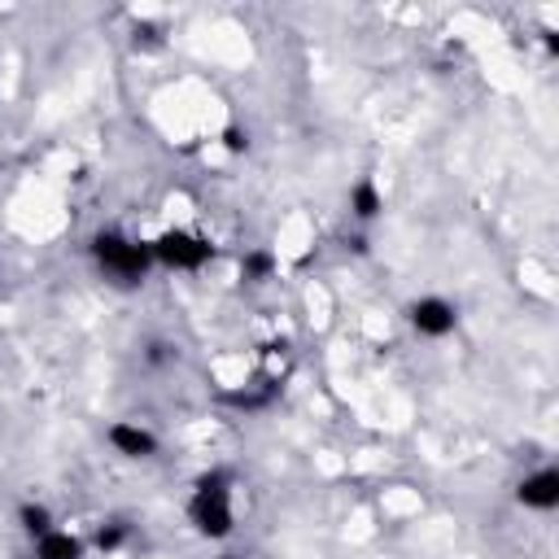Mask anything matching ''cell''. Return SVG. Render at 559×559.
I'll use <instances>...</instances> for the list:
<instances>
[{"label":"cell","mask_w":559,"mask_h":559,"mask_svg":"<svg viewBox=\"0 0 559 559\" xmlns=\"http://www.w3.org/2000/svg\"><path fill=\"white\" fill-rule=\"evenodd\" d=\"M515 498L528 511H555L559 507V467H537L533 476H524Z\"/></svg>","instance_id":"cell-5"},{"label":"cell","mask_w":559,"mask_h":559,"mask_svg":"<svg viewBox=\"0 0 559 559\" xmlns=\"http://www.w3.org/2000/svg\"><path fill=\"white\" fill-rule=\"evenodd\" d=\"M17 524H22V533L26 537H44V533H52V511L44 507V502H22L17 507Z\"/></svg>","instance_id":"cell-9"},{"label":"cell","mask_w":559,"mask_h":559,"mask_svg":"<svg viewBox=\"0 0 559 559\" xmlns=\"http://www.w3.org/2000/svg\"><path fill=\"white\" fill-rule=\"evenodd\" d=\"M92 258L118 284H140L148 275V266H153V249L144 240L122 236V231H96L92 236Z\"/></svg>","instance_id":"cell-2"},{"label":"cell","mask_w":559,"mask_h":559,"mask_svg":"<svg viewBox=\"0 0 559 559\" xmlns=\"http://www.w3.org/2000/svg\"><path fill=\"white\" fill-rule=\"evenodd\" d=\"M218 559H231V555H218Z\"/></svg>","instance_id":"cell-14"},{"label":"cell","mask_w":559,"mask_h":559,"mask_svg":"<svg viewBox=\"0 0 559 559\" xmlns=\"http://www.w3.org/2000/svg\"><path fill=\"white\" fill-rule=\"evenodd\" d=\"M223 148H227V153H245V148H249V131L227 127V131H223Z\"/></svg>","instance_id":"cell-12"},{"label":"cell","mask_w":559,"mask_h":559,"mask_svg":"<svg viewBox=\"0 0 559 559\" xmlns=\"http://www.w3.org/2000/svg\"><path fill=\"white\" fill-rule=\"evenodd\" d=\"M271 271H275V253H271V249H249V253L240 258V275H245L249 284H262Z\"/></svg>","instance_id":"cell-10"},{"label":"cell","mask_w":559,"mask_h":559,"mask_svg":"<svg viewBox=\"0 0 559 559\" xmlns=\"http://www.w3.org/2000/svg\"><path fill=\"white\" fill-rule=\"evenodd\" d=\"M380 210H384L380 188H376L371 179H358V183L349 188V214H354V218H362V223H371Z\"/></svg>","instance_id":"cell-8"},{"label":"cell","mask_w":559,"mask_h":559,"mask_svg":"<svg viewBox=\"0 0 559 559\" xmlns=\"http://www.w3.org/2000/svg\"><path fill=\"white\" fill-rule=\"evenodd\" d=\"M166 358H170V345H162V341L148 345V362H166Z\"/></svg>","instance_id":"cell-13"},{"label":"cell","mask_w":559,"mask_h":559,"mask_svg":"<svg viewBox=\"0 0 559 559\" xmlns=\"http://www.w3.org/2000/svg\"><path fill=\"white\" fill-rule=\"evenodd\" d=\"M188 520H192V528H197L201 537H210V542L231 537L236 511H231V476H227V472L214 467V472L197 476L192 498H188Z\"/></svg>","instance_id":"cell-1"},{"label":"cell","mask_w":559,"mask_h":559,"mask_svg":"<svg viewBox=\"0 0 559 559\" xmlns=\"http://www.w3.org/2000/svg\"><path fill=\"white\" fill-rule=\"evenodd\" d=\"M122 542H127V524H122V520H109V524H100V528H96V537H92V546H96L100 555L118 550Z\"/></svg>","instance_id":"cell-11"},{"label":"cell","mask_w":559,"mask_h":559,"mask_svg":"<svg viewBox=\"0 0 559 559\" xmlns=\"http://www.w3.org/2000/svg\"><path fill=\"white\" fill-rule=\"evenodd\" d=\"M454 323H459V314H454V306L445 297H419V301H411V328L419 336H450Z\"/></svg>","instance_id":"cell-4"},{"label":"cell","mask_w":559,"mask_h":559,"mask_svg":"<svg viewBox=\"0 0 559 559\" xmlns=\"http://www.w3.org/2000/svg\"><path fill=\"white\" fill-rule=\"evenodd\" d=\"M35 559H83V542L66 528H52L35 542Z\"/></svg>","instance_id":"cell-7"},{"label":"cell","mask_w":559,"mask_h":559,"mask_svg":"<svg viewBox=\"0 0 559 559\" xmlns=\"http://www.w3.org/2000/svg\"><path fill=\"white\" fill-rule=\"evenodd\" d=\"M109 445L118 450V454H127V459H153L157 454V437L148 432V428H140V424H131V419H118V424H109Z\"/></svg>","instance_id":"cell-6"},{"label":"cell","mask_w":559,"mask_h":559,"mask_svg":"<svg viewBox=\"0 0 559 559\" xmlns=\"http://www.w3.org/2000/svg\"><path fill=\"white\" fill-rule=\"evenodd\" d=\"M153 262L170 266V271H201L205 262H214V245L188 227H166L157 240H148Z\"/></svg>","instance_id":"cell-3"}]
</instances>
